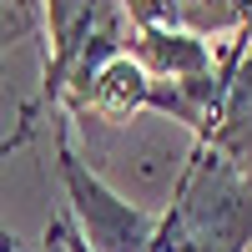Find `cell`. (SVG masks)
I'll return each mask as SVG.
<instances>
[{
    "label": "cell",
    "mask_w": 252,
    "mask_h": 252,
    "mask_svg": "<svg viewBox=\"0 0 252 252\" xmlns=\"http://www.w3.org/2000/svg\"><path fill=\"white\" fill-rule=\"evenodd\" d=\"M207 141L252 182V35L242 40V56L232 66V81H227V101H222L217 131Z\"/></svg>",
    "instance_id": "3957f363"
},
{
    "label": "cell",
    "mask_w": 252,
    "mask_h": 252,
    "mask_svg": "<svg viewBox=\"0 0 252 252\" xmlns=\"http://www.w3.org/2000/svg\"><path fill=\"white\" fill-rule=\"evenodd\" d=\"M0 252H20V242H15L10 232H0Z\"/></svg>",
    "instance_id": "ba28073f"
},
{
    "label": "cell",
    "mask_w": 252,
    "mask_h": 252,
    "mask_svg": "<svg viewBox=\"0 0 252 252\" xmlns=\"http://www.w3.org/2000/svg\"><path fill=\"white\" fill-rule=\"evenodd\" d=\"M161 26L197 40H237L252 31V0H161Z\"/></svg>",
    "instance_id": "277c9868"
},
{
    "label": "cell",
    "mask_w": 252,
    "mask_h": 252,
    "mask_svg": "<svg viewBox=\"0 0 252 252\" xmlns=\"http://www.w3.org/2000/svg\"><path fill=\"white\" fill-rule=\"evenodd\" d=\"M51 136H56V172L66 187L76 232L91 252H152L157 242V217L131 207L126 197H116L71 146V116H51Z\"/></svg>",
    "instance_id": "7a4b0ae2"
},
{
    "label": "cell",
    "mask_w": 252,
    "mask_h": 252,
    "mask_svg": "<svg viewBox=\"0 0 252 252\" xmlns=\"http://www.w3.org/2000/svg\"><path fill=\"white\" fill-rule=\"evenodd\" d=\"M15 5H20V10H26V15L35 20V26H40V0H15Z\"/></svg>",
    "instance_id": "52a82bcc"
},
{
    "label": "cell",
    "mask_w": 252,
    "mask_h": 252,
    "mask_svg": "<svg viewBox=\"0 0 252 252\" xmlns=\"http://www.w3.org/2000/svg\"><path fill=\"white\" fill-rule=\"evenodd\" d=\"M121 10H126V20H131L136 31L161 26V0H121Z\"/></svg>",
    "instance_id": "8992f818"
},
{
    "label": "cell",
    "mask_w": 252,
    "mask_h": 252,
    "mask_svg": "<svg viewBox=\"0 0 252 252\" xmlns=\"http://www.w3.org/2000/svg\"><path fill=\"white\" fill-rule=\"evenodd\" d=\"M252 242V182L212 141H197L172 202L157 217L152 252H247Z\"/></svg>",
    "instance_id": "6da1fadb"
},
{
    "label": "cell",
    "mask_w": 252,
    "mask_h": 252,
    "mask_svg": "<svg viewBox=\"0 0 252 252\" xmlns=\"http://www.w3.org/2000/svg\"><path fill=\"white\" fill-rule=\"evenodd\" d=\"M40 26L15 5V0H0V86H5V56L20 46V40H31Z\"/></svg>",
    "instance_id": "5b68a950"
}]
</instances>
